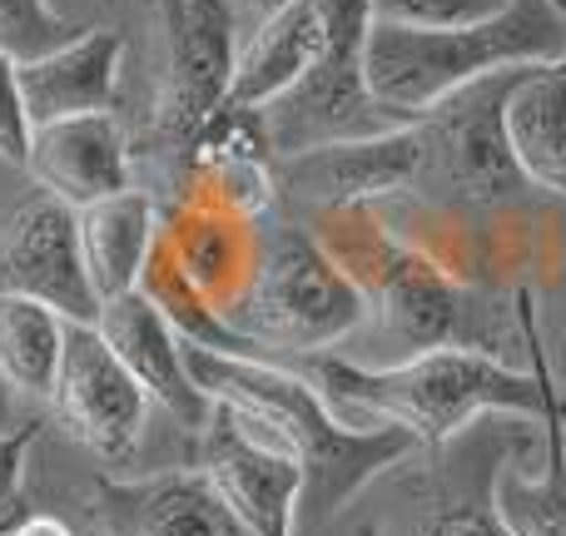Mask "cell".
Here are the masks:
<instances>
[{"label": "cell", "instance_id": "obj_1", "mask_svg": "<svg viewBox=\"0 0 566 536\" xmlns=\"http://www.w3.org/2000/svg\"><path fill=\"white\" fill-rule=\"evenodd\" d=\"M522 328L532 343V372L507 368L502 358L468 343H442V348L412 353L398 362H353V358H313V382L333 412L358 428H402L418 438V448H448L452 438L472 428L482 412H507V418H547L557 388L552 368L542 358L537 328H532V298L522 293Z\"/></svg>", "mask_w": 566, "mask_h": 536}, {"label": "cell", "instance_id": "obj_2", "mask_svg": "<svg viewBox=\"0 0 566 536\" xmlns=\"http://www.w3.org/2000/svg\"><path fill=\"white\" fill-rule=\"evenodd\" d=\"M189 372L209 392V402H229L254 418L274 422L293 452L308 467V492L303 507L313 517H328L333 507L353 497L363 482H373L382 467L412 458L418 438L402 428H358L338 418L333 402L313 378H298L289 368H274L259 353H219L205 343H189Z\"/></svg>", "mask_w": 566, "mask_h": 536}, {"label": "cell", "instance_id": "obj_3", "mask_svg": "<svg viewBox=\"0 0 566 536\" xmlns=\"http://www.w3.org/2000/svg\"><path fill=\"white\" fill-rule=\"evenodd\" d=\"M562 55L566 0H502V10L472 25H373L363 40V75L373 95L412 125L478 80L522 65H552Z\"/></svg>", "mask_w": 566, "mask_h": 536}, {"label": "cell", "instance_id": "obj_4", "mask_svg": "<svg viewBox=\"0 0 566 536\" xmlns=\"http://www.w3.org/2000/svg\"><path fill=\"white\" fill-rule=\"evenodd\" d=\"M313 239L333 254V264L358 283L368 318L378 313V328L398 343L402 358L458 343V328L468 318L462 288L442 273L438 259L402 244L373 204L313 209Z\"/></svg>", "mask_w": 566, "mask_h": 536}, {"label": "cell", "instance_id": "obj_5", "mask_svg": "<svg viewBox=\"0 0 566 536\" xmlns=\"http://www.w3.org/2000/svg\"><path fill=\"white\" fill-rule=\"evenodd\" d=\"M368 303L313 229H259V259L249 288L229 308L234 333L249 348L279 353H328L363 328Z\"/></svg>", "mask_w": 566, "mask_h": 536}, {"label": "cell", "instance_id": "obj_6", "mask_svg": "<svg viewBox=\"0 0 566 536\" xmlns=\"http://www.w3.org/2000/svg\"><path fill=\"white\" fill-rule=\"evenodd\" d=\"M199 467L214 477V487L254 536H293L308 492V467L274 422L214 402V418L199 432Z\"/></svg>", "mask_w": 566, "mask_h": 536}, {"label": "cell", "instance_id": "obj_7", "mask_svg": "<svg viewBox=\"0 0 566 536\" xmlns=\"http://www.w3.org/2000/svg\"><path fill=\"white\" fill-rule=\"evenodd\" d=\"M165 6V90L159 125L195 145L229 109V85L239 65V10L234 0H159Z\"/></svg>", "mask_w": 566, "mask_h": 536}, {"label": "cell", "instance_id": "obj_8", "mask_svg": "<svg viewBox=\"0 0 566 536\" xmlns=\"http://www.w3.org/2000/svg\"><path fill=\"white\" fill-rule=\"evenodd\" d=\"M55 418L75 442H85L95 458L119 462L145 442L149 428V392L135 382V372L119 362V353L105 343L95 323L65 328V362L50 398Z\"/></svg>", "mask_w": 566, "mask_h": 536}, {"label": "cell", "instance_id": "obj_9", "mask_svg": "<svg viewBox=\"0 0 566 536\" xmlns=\"http://www.w3.org/2000/svg\"><path fill=\"white\" fill-rule=\"evenodd\" d=\"M0 293L40 298L70 323L99 318V298L80 254V209L40 189L0 219Z\"/></svg>", "mask_w": 566, "mask_h": 536}, {"label": "cell", "instance_id": "obj_10", "mask_svg": "<svg viewBox=\"0 0 566 536\" xmlns=\"http://www.w3.org/2000/svg\"><path fill=\"white\" fill-rule=\"evenodd\" d=\"M422 175H428V135L418 119L373 139H348V145H323L308 155L274 159V185L303 199L308 209L378 204V199L422 185Z\"/></svg>", "mask_w": 566, "mask_h": 536}, {"label": "cell", "instance_id": "obj_11", "mask_svg": "<svg viewBox=\"0 0 566 536\" xmlns=\"http://www.w3.org/2000/svg\"><path fill=\"white\" fill-rule=\"evenodd\" d=\"M259 125H264L269 155L289 159V155H308V149H323V145L388 135V129L408 125V119H398L368 90L363 60L328 55L298 90H289L269 109H259Z\"/></svg>", "mask_w": 566, "mask_h": 536}, {"label": "cell", "instance_id": "obj_12", "mask_svg": "<svg viewBox=\"0 0 566 536\" xmlns=\"http://www.w3.org/2000/svg\"><path fill=\"white\" fill-rule=\"evenodd\" d=\"M95 328L105 333V343L119 353V362L135 372V382L149 392L155 408H165L169 418L185 422V428L205 432V422L214 418V402H209V392L199 388L195 372H189V353H185L189 338L165 318V308H159L149 293L135 288V293H125V298L99 303Z\"/></svg>", "mask_w": 566, "mask_h": 536}, {"label": "cell", "instance_id": "obj_13", "mask_svg": "<svg viewBox=\"0 0 566 536\" xmlns=\"http://www.w3.org/2000/svg\"><path fill=\"white\" fill-rule=\"evenodd\" d=\"M99 517L109 536H254L199 462L99 482Z\"/></svg>", "mask_w": 566, "mask_h": 536}, {"label": "cell", "instance_id": "obj_14", "mask_svg": "<svg viewBox=\"0 0 566 536\" xmlns=\"http://www.w3.org/2000/svg\"><path fill=\"white\" fill-rule=\"evenodd\" d=\"M25 175L45 195L65 199L70 209H90L109 195L135 189L125 129H119V119L109 109L105 115H75V119H55V125H35Z\"/></svg>", "mask_w": 566, "mask_h": 536}, {"label": "cell", "instance_id": "obj_15", "mask_svg": "<svg viewBox=\"0 0 566 536\" xmlns=\"http://www.w3.org/2000/svg\"><path fill=\"white\" fill-rule=\"evenodd\" d=\"M119 65H125V35L119 30H80L70 45L20 65V95H25L30 129L75 115H105L115 105Z\"/></svg>", "mask_w": 566, "mask_h": 536}, {"label": "cell", "instance_id": "obj_16", "mask_svg": "<svg viewBox=\"0 0 566 536\" xmlns=\"http://www.w3.org/2000/svg\"><path fill=\"white\" fill-rule=\"evenodd\" d=\"M333 40L323 25L313 0H293L279 15L259 20L254 35L239 45V65H234V85H229V109L259 115L274 99H283L289 90H298L313 70L328 60Z\"/></svg>", "mask_w": 566, "mask_h": 536}, {"label": "cell", "instance_id": "obj_17", "mask_svg": "<svg viewBox=\"0 0 566 536\" xmlns=\"http://www.w3.org/2000/svg\"><path fill=\"white\" fill-rule=\"evenodd\" d=\"M159 244V209L145 189H125L80 209V254L99 303L125 298L145 283V264Z\"/></svg>", "mask_w": 566, "mask_h": 536}, {"label": "cell", "instance_id": "obj_18", "mask_svg": "<svg viewBox=\"0 0 566 536\" xmlns=\"http://www.w3.org/2000/svg\"><path fill=\"white\" fill-rule=\"evenodd\" d=\"M507 149L532 189L566 199V55L532 65L502 105Z\"/></svg>", "mask_w": 566, "mask_h": 536}, {"label": "cell", "instance_id": "obj_19", "mask_svg": "<svg viewBox=\"0 0 566 536\" xmlns=\"http://www.w3.org/2000/svg\"><path fill=\"white\" fill-rule=\"evenodd\" d=\"M512 448H482L478 458L452 462L442 477L418 492L412 512L402 517L398 536H517L497 502V472Z\"/></svg>", "mask_w": 566, "mask_h": 536}, {"label": "cell", "instance_id": "obj_20", "mask_svg": "<svg viewBox=\"0 0 566 536\" xmlns=\"http://www.w3.org/2000/svg\"><path fill=\"white\" fill-rule=\"evenodd\" d=\"M70 318L40 298L0 293V372L25 402H50L65 362Z\"/></svg>", "mask_w": 566, "mask_h": 536}, {"label": "cell", "instance_id": "obj_21", "mask_svg": "<svg viewBox=\"0 0 566 536\" xmlns=\"http://www.w3.org/2000/svg\"><path fill=\"white\" fill-rule=\"evenodd\" d=\"M547 428V467L532 477L517 462H502L497 472V502L507 512L517 536H566V432H562V402L542 418Z\"/></svg>", "mask_w": 566, "mask_h": 536}, {"label": "cell", "instance_id": "obj_22", "mask_svg": "<svg viewBox=\"0 0 566 536\" xmlns=\"http://www.w3.org/2000/svg\"><path fill=\"white\" fill-rule=\"evenodd\" d=\"M75 35L80 30L50 0H0V50L15 65H30V60L70 45Z\"/></svg>", "mask_w": 566, "mask_h": 536}, {"label": "cell", "instance_id": "obj_23", "mask_svg": "<svg viewBox=\"0 0 566 536\" xmlns=\"http://www.w3.org/2000/svg\"><path fill=\"white\" fill-rule=\"evenodd\" d=\"M502 10V0H373V25H408V30H448L472 25Z\"/></svg>", "mask_w": 566, "mask_h": 536}, {"label": "cell", "instance_id": "obj_24", "mask_svg": "<svg viewBox=\"0 0 566 536\" xmlns=\"http://www.w3.org/2000/svg\"><path fill=\"white\" fill-rule=\"evenodd\" d=\"M30 115H25V95H20V65L0 50V165H30Z\"/></svg>", "mask_w": 566, "mask_h": 536}, {"label": "cell", "instance_id": "obj_25", "mask_svg": "<svg viewBox=\"0 0 566 536\" xmlns=\"http://www.w3.org/2000/svg\"><path fill=\"white\" fill-rule=\"evenodd\" d=\"M313 6H318L323 25H328V40H333L328 55L363 60V40L373 30V0H313Z\"/></svg>", "mask_w": 566, "mask_h": 536}, {"label": "cell", "instance_id": "obj_26", "mask_svg": "<svg viewBox=\"0 0 566 536\" xmlns=\"http://www.w3.org/2000/svg\"><path fill=\"white\" fill-rule=\"evenodd\" d=\"M40 438V422H25L15 432H0V527L20 517V482H25V458Z\"/></svg>", "mask_w": 566, "mask_h": 536}, {"label": "cell", "instance_id": "obj_27", "mask_svg": "<svg viewBox=\"0 0 566 536\" xmlns=\"http://www.w3.org/2000/svg\"><path fill=\"white\" fill-rule=\"evenodd\" d=\"M25 422H40V418L30 412V402L6 382V372H0V432H15V428H25Z\"/></svg>", "mask_w": 566, "mask_h": 536}, {"label": "cell", "instance_id": "obj_28", "mask_svg": "<svg viewBox=\"0 0 566 536\" xmlns=\"http://www.w3.org/2000/svg\"><path fill=\"white\" fill-rule=\"evenodd\" d=\"M6 536H75V532H70L60 517H50V512H30V517L20 512V517L10 522Z\"/></svg>", "mask_w": 566, "mask_h": 536}, {"label": "cell", "instance_id": "obj_29", "mask_svg": "<svg viewBox=\"0 0 566 536\" xmlns=\"http://www.w3.org/2000/svg\"><path fill=\"white\" fill-rule=\"evenodd\" d=\"M283 6H293V0H234V10L254 15V25H259V20H269V15H279Z\"/></svg>", "mask_w": 566, "mask_h": 536}, {"label": "cell", "instance_id": "obj_30", "mask_svg": "<svg viewBox=\"0 0 566 536\" xmlns=\"http://www.w3.org/2000/svg\"><path fill=\"white\" fill-rule=\"evenodd\" d=\"M6 532H10V527H0V536H6Z\"/></svg>", "mask_w": 566, "mask_h": 536}]
</instances>
